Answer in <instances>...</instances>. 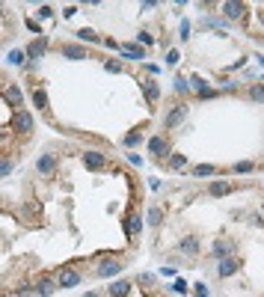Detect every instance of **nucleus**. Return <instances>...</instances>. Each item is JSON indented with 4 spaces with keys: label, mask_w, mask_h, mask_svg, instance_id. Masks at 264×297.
Wrapping results in <instances>:
<instances>
[{
    "label": "nucleus",
    "mask_w": 264,
    "mask_h": 297,
    "mask_svg": "<svg viewBox=\"0 0 264 297\" xmlns=\"http://www.w3.org/2000/svg\"><path fill=\"white\" fill-rule=\"evenodd\" d=\"M116 274H122V262H119V258H104V262L95 268L98 279H113Z\"/></svg>",
    "instance_id": "f257e3e1"
},
{
    "label": "nucleus",
    "mask_w": 264,
    "mask_h": 297,
    "mask_svg": "<svg viewBox=\"0 0 264 297\" xmlns=\"http://www.w3.org/2000/svg\"><path fill=\"white\" fill-rule=\"evenodd\" d=\"M33 125H36V122H33V113H30V110H24V107H21V110H15V116H12V128H15L18 134H30V131H33Z\"/></svg>",
    "instance_id": "f03ea898"
},
{
    "label": "nucleus",
    "mask_w": 264,
    "mask_h": 297,
    "mask_svg": "<svg viewBox=\"0 0 264 297\" xmlns=\"http://www.w3.org/2000/svg\"><path fill=\"white\" fill-rule=\"evenodd\" d=\"M45 51H48V36H36V39L27 45V60H42L45 57Z\"/></svg>",
    "instance_id": "7ed1b4c3"
},
{
    "label": "nucleus",
    "mask_w": 264,
    "mask_h": 297,
    "mask_svg": "<svg viewBox=\"0 0 264 297\" xmlns=\"http://www.w3.org/2000/svg\"><path fill=\"white\" fill-rule=\"evenodd\" d=\"M148 155H152V158H166V155H172L169 152V140L166 137H152V140H148Z\"/></svg>",
    "instance_id": "20e7f679"
},
{
    "label": "nucleus",
    "mask_w": 264,
    "mask_h": 297,
    "mask_svg": "<svg viewBox=\"0 0 264 297\" xmlns=\"http://www.w3.org/2000/svg\"><path fill=\"white\" fill-rule=\"evenodd\" d=\"M78 285H81V274L74 268H65L57 274V288H78Z\"/></svg>",
    "instance_id": "39448f33"
},
{
    "label": "nucleus",
    "mask_w": 264,
    "mask_h": 297,
    "mask_svg": "<svg viewBox=\"0 0 264 297\" xmlns=\"http://www.w3.org/2000/svg\"><path fill=\"white\" fill-rule=\"evenodd\" d=\"M184 119H187V107H184V104H175V107L169 110V113L163 116V125H166V128L172 131V128H178V125H181Z\"/></svg>",
    "instance_id": "423d86ee"
},
{
    "label": "nucleus",
    "mask_w": 264,
    "mask_h": 297,
    "mask_svg": "<svg viewBox=\"0 0 264 297\" xmlns=\"http://www.w3.org/2000/svg\"><path fill=\"white\" fill-rule=\"evenodd\" d=\"M238 271H241V258H235V255H229V258H220V268H217V274H220L223 279L235 276Z\"/></svg>",
    "instance_id": "0eeeda50"
},
{
    "label": "nucleus",
    "mask_w": 264,
    "mask_h": 297,
    "mask_svg": "<svg viewBox=\"0 0 264 297\" xmlns=\"http://www.w3.org/2000/svg\"><path fill=\"white\" fill-rule=\"evenodd\" d=\"M244 12H246V6L238 3V0H225V3H223V18L225 21H238Z\"/></svg>",
    "instance_id": "6e6552de"
},
{
    "label": "nucleus",
    "mask_w": 264,
    "mask_h": 297,
    "mask_svg": "<svg viewBox=\"0 0 264 297\" xmlns=\"http://www.w3.org/2000/svg\"><path fill=\"white\" fill-rule=\"evenodd\" d=\"M36 170H39V175H54V170H57V155H51V152L39 155V161H36Z\"/></svg>",
    "instance_id": "1a4fd4ad"
},
{
    "label": "nucleus",
    "mask_w": 264,
    "mask_h": 297,
    "mask_svg": "<svg viewBox=\"0 0 264 297\" xmlns=\"http://www.w3.org/2000/svg\"><path fill=\"white\" fill-rule=\"evenodd\" d=\"M178 253H181V255H187V258L199 255V238H196V235H187V238H181V244H178Z\"/></svg>",
    "instance_id": "9d476101"
},
{
    "label": "nucleus",
    "mask_w": 264,
    "mask_h": 297,
    "mask_svg": "<svg viewBox=\"0 0 264 297\" xmlns=\"http://www.w3.org/2000/svg\"><path fill=\"white\" fill-rule=\"evenodd\" d=\"M3 98H6V104H9V107H18V110H21V104H24V92H21V86H18V84H9V86H6V92H3Z\"/></svg>",
    "instance_id": "9b49d317"
},
{
    "label": "nucleus",
    "mask_w": 264,
    "mask_h": 297,
    "mask_svg": "<svg viewBox=\"0 0 264 297\" xmlns=\"http://www.w3.org/2000/svg\"><path fill=\"white\" fill-rule=\"evenodd\" d=\"M83 167L86 170H104L107 167V155L104 152H86L83 155Z\"/></svg>",
    "instance_id": "f8f14e48"
},
{
    "label": "nucleus",
    "mask_w": 264,
    "mask_h": 297,
    "mask_svg": "<svg viewBox=\"0 0 264 297\" xmlns=\"http://www.w3.org/2000/svg\"><path fill=\"white\" fill-rule=\"evenodd\" d=\"M60 57H65V60H86V48H83V45L68 42V45H62V48H60Z\"/></svg>",
    "instance_id": "ddd939ff"
},
{
    "label": "nucleus",
    "mask_w": 264,
    "mask_h": 297,
    "mask_svg": "<svg viewBox=\"0 0 264 297\" xmlns=\"http://www.w3.org/2000/svg\"><path fill=\"white\" fill-rule=\"evenodd\" d=\"M140 86H142V92H145V101H148V104H158V98H161V86H158V81H142Z\"/></svg>",
    "instance_id": "4468645a"
},
{
    "label": "nucleus",
    "mask_w": 264,
    "mask_h": 297,
    "mask_svg": "<svg viewBox=\"0 0 264 297\" xmlns=\"http://www.w3.org/2000/svg\"><path fill=\"white\" fill-rule=\"evenodd\" d=\"M232 250H235V244H232V241H217V244H214V250H211V255H214V258H229V255H232Z\"/></svg>",
    "instance_id": "2eb2a0df"
},
{
    "label": "nucleus",
    "mask_w": 264,
    "mask_h": 297,
    "mask_svg": "<svg viewBox=\"0 0 264 297\" xmlns=\"http://www.w3.org/2000/svg\"><path fill=\"white\" fill-rule=\"evenodd\" d=\"M128 294H131V282H128V279L110 282V297H128Z\"/></svg>",
    "instance_id": "dca6fc26"
},
{
    "label": "nucleus",
    "mask_w": 264,
    "mask_h": 297,
    "mask_svg": "<svg viewBox=\"0 0 264 297\" xmlns=\"http://www.w3.org/2000/svg\"><path fill=\"white\" fill-rule=\"evenodd\" d=\"M54 291H57V279H51V276L39 279V285H36V294H39V297H51Z\"/></svg>",
    "instance_id": "f3484780"
},
{
    "label": "nucleus",
    "mask_w": 264,
    "mask_h": 297,
    "mask_svg": "<svg viewBox=\"0 0 264 297\" xmlns=\"http://www.w3.org/2000/svg\"><path fill=\"white\" fill-rule=\"evenodd\" d=\"M232 191H235V188H232L229 181H211V184H208V193H211V196H225V193H232Z\"/></svg>",
    "instance_id": "a211bd4d"
},
{
    "label": "nucleus",
    "mask_w": 264,
    "mask_h": 297,
    "mask_svg": "<svg viewBox=\"0 0 264 297\" xmlns=\"http://www.w3.org/2000/svg\"><path fill=\"white\" fill-rule=\"evenodd\" d=\"M33 104L39 107L42 113H48V110H51V107H48V92H45L42 86H36V89H33Z\"/></svg>",
    "instance_id": "6ab92c4d"
},
{
    "label": "nucleus",
    "mask_w": 264,
    "mask_h": 297,
    "mask_svg": "<svg viewBox=\"0 0 264 297\" xmlns=\"http://www.w3.org/2000/svg\"><path fill=\"white\" fill-rule=\"evenodd\" d=\"M125 232H128V235H134V238H137V235L142 232V220H140L137 214H131V217H125Z\"/></svg>",
    "instance_id": "aec40b11"
},
{
    "label": "nucleus",
    "mask_w": 264,
    "mask_h": 297,
    "mask_svg": "<svg viewBox=\"0 0 264 297\" xmlns=\"http://www.w3.org/2000/svg\"><path fill=\"white\" fill-rule=\"evenodd\" d=\"M122 57L125 60H145V51L140 45H122Z\"/></svg>",
    "instance_id": "412c9836"
},
{
    "label": "nucleus",
    "mask_w": 264,
    "mask_h": 297,
    "mask_svg": "<svg viewBox=\"0 0 264 297\" xmlns=\"http://www.w3.org/2000/svg\"><path fill=\"white\" fill-rule=\"evenodd\" d=\"M74 36H78L81 42H86V45H98V42H101V39H98V33H95V30H89V27L78 30V33H74Z\"/></svg>",
    "instance_id": "4be33fe9"
},
{
    "label": "nucleus",
    "mask_w": 264,
    "mask_h": 297,
    "mask_svg": "<svg viewBox=\"0 0 264 297\" xmlns=\"http://www.w3.org/2000/svg\"><path fill=\"white\" fill-rule=\"evenodd\" d=\"M161 220H163V211L158 205H152V208H148V214H145V223H148V226H161Z\"/></svg>",
    "instance_id": "5701e85b"
},
{
    "label": "nucleus",
    "mask_w": 264,
    "mask_h": 297,
    "mask_svg": "<svg viewBox=\"0 0 264 297\" xmlns=\"http://www.w3.org/2000/svg\"><path fill=\"white\" fill-rule=\"evenodd\" d=\"M12 170H15V161L12 158H0V178H6Z\"/></svg>",
    "instance_id": "b1692460"
},
{
    "label": "nucleus",
    "mask_w": 264,
    "mask_h": 297,
    "mask_svg": "<svg viewBox=\"0 0 264 297\" xmlns=\"http://www.w3.org/2000/svg\"><path fill=\"white\" fill-rule=\"evenodd\" d=\"M24 57H27V54L15 48V51H9V54H6V63H12V65H24Z\"/></svg>",
    "instance_id": "393cba45"
},
{
    "label": "nucleus",
    "mask_w": 264,
    "mask_h": 297,
    "mask_svg": "<svg viewBox=\"0 0 264 297\" xmlns=\"http://www.w3.org/2000/svg\"><path fill=\"white\" fill-rule=\"evenodd\" d=\"M140 143H142V134H140V131H131V134H125V146H128V148H137Z\"/></svg>",
    "instance_id": "a878e982"
},
{
    "label": "nucleus",
    "mask_w": 264,
    "mask_h": 297,
    "mask_svg": "<svg viewBox=\"0 0 264 297\" xmlns=\"http://www.w3.org/2000/svg\"><path fill=\"white\" fill-rule=\"evenodd\" d=\"M217 172V167H211V164H199V167H193V175L196 178H202V175H214Z\"/></svg>",
    "instance_id": "bb28decb"
},
{
    "label": "nucleus",
    "mask_w": 264,
    "mask_h": 297,
    "mask_svg": "<svg viewBox=\"0 0 264 297\" xmlns=\"http://www.w3.org/2000/svg\"><path fill=\"white\" fill-rule=\"evenodd\" d=\"M249 98L261 104V101H264V86H261V84H252V86H249Z\"/></svg>",
    "instance_id": "cd10ccee"
},
{
    "label": "nucleus",
    "mask_w": 264,
    "mask_h": 297,
    "mask_svg": "<svg viewBox=\"0 0 264 297\" xmlns=\"http://www.w3.org/2000/svg\"><path fill=\"white\" fill-rule=\"evenodd\" d=\"M184 164H187V158L178 155V152H172V158H169V170H181Z\"/></svg>",
    "instance_id": "c85d7f7f"
},
{
    "label": "nucleus",
    "mask_w": 264,
    "mask_h": 297,
    "mask_svg": "<svg viewBox=\"0 0 264 297\" xmlns=\"http://www.w3.org/2000/svg\"><path fill=\"white\" fill-rule=\"evenodd\" d=\"M190 89H196V92H199V95H202V92H205V89H208V86H205V81H202V78H199V74H193V78H190Z\"/></svg>",
    "instance_id": "c756f323"
},
{
    "label": "nucleus",
    "mask_w": 264,
    "mask_h": 297,
    "mask_svg": "<svg viewBox=\"0 0 264 297\" xmlns=\"http://www.w3.org/2000/svg\"><path fill=\"white\" fill-rule=\"evenodd\" d=\"M175 92H190V81H187V78H175Z\"/></svg>",
    "instance_id": "7c9ffc66"
},
{
    "label": "nucleus",
    "mask_w": 264,
    "mask_h": 297,
    "mask_svg": "<svg viewBox=\"0 0 264 297\" xmlns=\"http://www.w3.org/2000/svg\"><path fill=\"white\" fill-rule=\"evenodd\" d=\"M104 68H107L110 74H119V71H122V63H116V60H107V63H104Z\"/></svg>",
    "instance_id": "2f4dec72"
},
{
    "label": "nucleus",
    "mask_w": 264,
    "mask_h": 297,
    "mask_svg": "<svg viewBox=\"0 0 264 297\" xmlns=\"http://www.w3.org/2000/svg\"><path fill=\"white\" fill-rule=\"evenodd\" d=\"M137 42H140V45H152V42H155V36L142 30V33H137Z\"/></svg>",
    "instance_id": "473e14b6"
},
{
    "label": "nucleus",
    "mask_w": 264,
    "mask_h": 297,
    "mask_svg": "<svg viewBox=\"0 0 264 297\" xmlns=\"http://www.w3.org/2000/svg\"><path fill=\"white\" fill-rule=\"evenodd\" d=\"M235 172H252V161H241V164H235Z\"/></svg>",
    "instance_id": "72a5a7b5"
},
{
    "label": "nucleus",
    "mask_w": 264,
    "mask_h": 297,
    "mask_svg": "<svg viewBox=\"0 0 264 297\" xmlns=\"http://www.w3.org/2000/svg\"><path fill=\"white\" fill-rule=\"evenodd\" d=\"M172 288H175L178 294H187V282H184V279H175V282H172Z\"/></svg>",
    "instance_id": "f704fd0d"
},
{
    "label": "nucleus",
    "mask_w": 264,
    "mask_h": 297,
    "mask_svg": "<svg viewBox=\"0 0 264 297\" xmlns=\"http://www.w3.org/2000/svg\"><path fill=\"white\" fill-rule=\"evenodd\" d=\"M193 294H196V297H208V288H205L202 282H196V285H193Z\"/></svg>",
    "instance_id": "c9c22d12"
},
{
    "label": "nucleus",
    "mask_w": 264,
    "mask_h": 297,
    "mask_svg": "<svg viewBox=\"0 0 264 297\" xmlns=\"http://www.w3.org/2000/svg\"><path fill=\"white\" fill-rule=\"evenodd\" d=\"M39 15H42V18H51V15H54V9L45 3V6H39Z\"/></svg>",
    "instance_id": "e433bc0d"
},
{
    "label": "nucleus",
    "mask_w": 264,
    "mask_h": 297,
    "mask_svg": "<svg viewBox=\"0 0 264 297\" xmlns=\"http://www.w3.org/2000/svg\"><path fill=\"white\" fill-rule=\"evenodd\" d=\"M148 188H152V191H161L163 181H161V178H152V181H148Z\"/></svg>",
    "instance_id": "4c0bfd02"
},
{
    "label": "nucleus",
    "mask_w": 264,
    "mask_h": 297,
    "mask_svg": "<svg viewBox=\"0 0 264 297\" xmlns=\"http://www.w3.org/2000/svg\"><path fill=\"white\" fill-rule=\"evenodd\" d=\"M187 33H190V21H181V39H187Z\"/></svg>",
    "instance_id": "58836bf2"
},
{
    "label": "nucleus",
    "mask_w": 264,
    "mask_h": 297,
    "mask_svg": "<svg viewBox=\"0 0 264 297\" xmlns=\"http://www.w3.org/2000/svg\"><path fill=\"white\" fill-rule=\"evenodd\" d=\"M166 63L175 65V63H178V51H169V54H166Z\"/></svg>",
    "instance_id": "ea45409f"
},
{
    "label": "nucleus",
    "mask_w": 264,
    "mask_h": 297,
    "mask_svg": "<svg viewBox=\"0 0 264 297\" xmlns=\"http://www.w3.org/2000/svg\"><path fill=\"white\" fill-rule=\"evenodd\" d=\"M62 15H65V18H71V15H78V6H65V9H62Z\"/></svg>",
    "instance_id": "a19ab883"
},
{
    "label": "nucleus",
    "mask_w": 264,
    "mask_h": 297,
    "mask_svg": "<svg viewBox=\"0 0 264 297\" xmlns=\"http://www.w3.org/2000/svg\"><path fill=\"white\" fill-rule=\"evenodd\" d=\"M128 161H131L134 167H142V158H140V155H128Z\"/></svg>",
    "instance_id": "79ce46f5"
},
{
    "label": "nucleus",
    "mask_w": 264,
    "mask_h": 297,
    "mask_svg": "<svg viewBox=\"0 0 264 297\" xmlns=\"http://www.w3.org/2000/svg\"><path fill=\"white\" fill-rule=\"evenodd\" d=\"M83 297H98V294H95V291H86V294H83Z\"/></svg>",
    "instance_id": "37998d69"
},
{
    "label": "nucleus",
    "mask_w": 264,
    "mask_h": 297,
    "mask_svg": "<svg viewBox=\"0 0 264 297\" xmlns=\"http://www.w3.org/2000/svg\"><path fill=\"white\" fill-rule=\"evenodd\" d=\"M258 60H261V63H264V57H258Z\"/></svg>",
    "instance_id": "c03bdc74"
},
{
    "label": "nucleus",
    "mask_w": 264,
    "mask_h": 297,
    "mask_svg": "<svg viewBox=\"0 0 264 297\" xmlns=\"http://www.w3.org/2000/svg\"><path fill=\"white\" fill-rule=\"evenodd\" d=\"M261 21H264V12H261Z\"/></svg>",
    "instance_id": "a18cd8bd"
}]
</instances>
